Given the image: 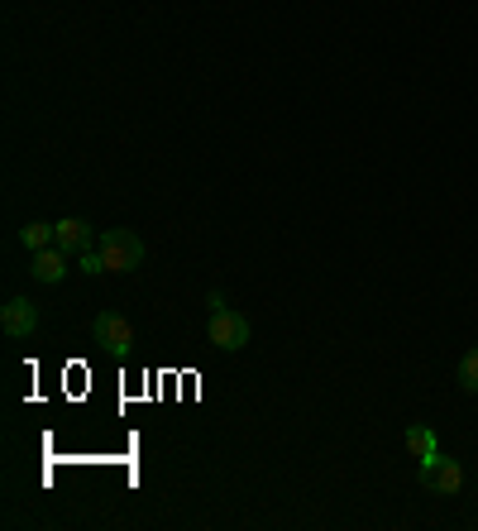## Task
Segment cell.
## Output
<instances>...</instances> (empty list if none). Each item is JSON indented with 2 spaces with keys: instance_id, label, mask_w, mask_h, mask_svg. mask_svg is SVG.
<instances>
[{
  "instance_id": "cell-1",
  "label": "cell",
  "mask_w": 478,
  "mask_h": 531,
  "mask_svg": "<svg viewBox=\"0 0 478 531\" xmlns=\"http://www.w3.org/2000/svg\"><path fill=\"white\" fill-rule=\"evenodd\" d=\"M96 254H101L106 273H134L144 264V240L134 230H106L101 244H96Z\"/></svg>"
},
{
  "instance_id": "cell-2",
  "label": "cell",
  "mask_w": 478,
  "mask_h": 531,
  "mask_svg": "<svg viewBox=\"0 0 478 531\" xmlns=\"http://www.w3.org/2000/svg\"><path fill=\"white\" fill-rule=\"evenodd\" d=\"M249 331H254L249 316L230 311L216 292V297H211V345H216V350H244V345H249Z\"/></svg>"
},
{
  "instance_id": "cell-3",
  "label": "cell",
  "mask_w": 478,
  "mask_h": 531,
  "mask_svg": "<svg viewBox=\"0 0 478 531\" xmlns=\"http://www.w3.org/2000/svg\"><path fill=\"white\" fill-rule=\"evenodd\" d=\"M91 335H96V345H106L110 354H130L134 350V326L125 316H115V311H101L96 321H91Z\"/></svg>"
},
{
  "instance_id": "cell-4",
  "label": "cell",
  "mask_w": 478,
  "mask_h": 531,
  "mask_svg": "<svg viewBox=\"0 0 478 531\" xmlns=\"http://www.w3.org/2000/svg\"><path fill=\"white\" fill-rule=\"evenodd\" d=\"M53 244L67 249V254H87L91 244H96V230H91L82 216H63V221L53 225Z\"/></svg>"
},
{
  "instance_id": "cell-5",
  "label": "cell",
  "mask_w": 478,
  "mask_h": 531,
  "mask_svg": "<svg viewBox=\"0 0 478 531\" xmlns=\"http://www.w3.org/2000/svg\"><path fill=\"white\" fill-rule=\"evenodd\" d=\"M421 474H426V484H431L435 493H459V488H464V465H459V460H445V455L426 460Z\"/></svg>"
},
{
  "instance_id": "cell-6",
  "label": "cell",
  "mask_w": 478,
  "mask_h": 531,
  "mask_svg": "<svg viewBox=\"0 0 478 531\" xmlns=\"http://www.w3.org/2000/svg\"><path fill=\"white\" fill-rule=\"evenodd\" d=\"M0 326H5V335H29L34 326H39V311H34V302L29 297H10L5 307H0Z\"/></svg>"
},
{
  "instance_id": "cell-7",
  "label": "cell",
  "mask_w": 478,
  "mask_h": 531,
  "mask_svg": "<svg viewBox=\"0 0 478 531\" xmlns=\"http://www.w3.org/2000/svg\"><path fill=\"white\" fill-rule=\"evenodd\" d=\"M29 273H34V283H44V288L63 283V278H67V249H58V244L39 249V254H34V264H29Z\"/></svg>"
},
{
  "instance_id": "cell-8",
  "label": "cell",
  "mask_w": 478,
  "mask_h": 531,
  "mask_svg": "<svg viewBox=\"0 0 478 531\" xmlns=\"http://www.w3.org/2000/svg\"><path fill=\"white\" fill-rule=\"evenodd\" d=\"M402 441H407V450H412V460H421V465L440 455V441H435L431 426H407V436H402Z\"/></svg>"
},
{
  "instance_id": "cell-9",
  "label": "cell",
  "mask_w": 478,
  "mask_h": 531,
  "mask_svg": "<svg viewBox=\"0 0 478 531\" xmlns=\"http://www.w3.org/2000/svg\"><path fill=\"white\" fill-rule=\"evenodd\" d=\"M20 244L29 249V254L48 249V244H53V225H48V221H29V225L20 230Z\"/></svg>"
},
{
  "instance_id": "cell-10",
  "label": "cell",
  "mask_w": 478,
  "mask_h": 531,
  "mask_svg": "<svg viewBox=\"0 0 478 531\" xmlns=\"http://www.w3.org/2000/svg\"><path fill=\"white\" fill-rule=\"evenodd\" d=\"M459 388H464V393H478V350H469L459 359Z\"/></svg>"
},
{
  "instance_id": "cell-11",
  "label": "cell",
  "mask_w": 478,
  "mask_h": 531,
  "mask_svg": "<svg viewBox=\"0 0 478 531\" xmlns=\"http://www.w3.org/2000/svg\"><path fill=\"white\" fill-rule=\"evenodd\" d=\"M82 273H91V278H96V273H106V264H101V254H96V249L82 254Z\"/></svg>"
}]
</instances>
